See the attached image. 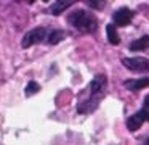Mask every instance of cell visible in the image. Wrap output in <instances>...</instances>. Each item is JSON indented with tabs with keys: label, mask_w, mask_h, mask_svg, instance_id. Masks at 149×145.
I'll return each mask as SVG.
<instances>
[{
	"label": "cell",
	"mask_w": 149,
	"mask_h": 145,
	"mask_svg": "<svg viewBox=\"0 0 149 145\" xmlns=\"http://www.w3.org/2000/svg\"><path fill=\"white\" fill-rule=\"evenodd\" d=\"M106 86H107V77L106 74H96L90 81L87 90L84 92L85 97H82L77 105V111L80 115H88L93 113L100 106L104 93H106Z\"/></svg>",
	"instance_id": "cell-1"
},
{
	"label": "cell",
	"mask_w": 149,
	"mask_h": 145,
	"mask_svg": "<svg viewBox=\"0 0 149 145\" xmlns=\"http://www.w3.org/2000/svg\"><path fill=\"white\" fill-rule=\"evenodd\" d=\"M68 21L74 29H77L79 32H84V34H91L98 29L96 16L87 10H74L72 13H69Z\"/></svg>",
	"instance_id": "cell-2"
},
{
	"label": "cell",
	"mask_w": 149,
	"mask_h": 145,
	"mask_svg": "<svg viewBox=\"0 0 149 145\" xmlns=\"http://www.w3.org/2000/svg\"><path fill=\"white\" fill-rule=\"evenodd\" d=\"M149 121V95L144 97V102H143V106L139 111H136L135 115H132L128 119H127V129L130 132L138 131L143 126V122Z\"/></svg>",
	"instance_id": "cell-3"
},
{
	"label": "cell",
	"mask_w": 149,
	"mask_h": 145,
	"mask_svg": "<svg viewBox=\"0 0 149 145\" xmlns=\"http://www.w3.org/2000/svg\"><path fill=\"white\" fill-rule=\"evenodd\" d=\"M47 37H48V31H47L45 28H42V26L34 28V29H31V31H27L26 34H24L23 40H21V47L29 48L36 44H40V42L47 40Z\"/></svg>",
	"instance_id": "cell-4"
},
{
	"label": "cell",
	"mask_w": 149,
	"mask_h": 145,
	"mask_svg": "<svg viewBox=\"0 0 149 145\" xmlns=\"http://www.w3.org/2000/svg\"><path fill=\"white\" fill-rule=\"evenodd\" d=\"M122 64L130 71L136 73H148L149 71V60L144 57H133V58H122Z\"/></svg>",
	"instance_id": "cell-5"
},
{
	"label": "cell",
	"mask_w": 149,
	"mask_h": 145,
	"mask_svg": "<svg viewBox=\"0 0 149 145\" xmlns=\"http://www.w3.org/2000/svg\"><path fill=\"white\" fill-rule=\"evenodd\" d=\"M133 16H135V11H133V10H130L128 6H122V8L116 10V11L112 13V21H114L112 24L125 28V26H128L130 23H132Z\"/></svg>",
	"instance_id": "cell-6"
},
{
	"label": "cell",
	"mask_w": 149,
	"mask_h": 145,
	"mask_svg": "<svg viewBox=\"0 0 149 145\" xmlns=\"http://www.w3.org/2000/svg\"><path fill=\"white\" fill-rule=\"evenodd\" d=\"M123 87L130 92H138L141 89L149 87V77H139V79H125L123 81Z\"/></svg>",
	"instance_id": "cell-7"
},
{
	"label": "cell",
	"mask_w": 149,
	"mask_h": 145,
	"mask_svg": "<svg viewBox=\"0 0 149 145\" xmlns=\"http://www.w3.org/2000/svg\"><path fill=\"white\" fill-rule=\"evenodd\" d=\"M130 52H149V35H143V37L133 40L128 45Z\"/></svg>",
	"instance_id": "cell-8"
},
{
	"label": "cell",
	"mask_w": 149,
	"mask_h": 145,
	"mask_svg": "<svg viewBox=\"0 0 149 145\" xmlns=\"http://www.w3.org/2000/svg\"><path fill=\"white\" fill-rule=\"evenodd\" d=\"M74 5V0H61V2H53V5L50 6V11H52V15H61L63 11H64L66 8H69V6Z\"/></svg>",
	"instance_id": "cell-9"
},
{
	"label": "cell",
	"mask_w": 149,
	"mask_h": 145,
	"mask_svg": "<svg viewBox=\"0 0 149 145\" xmlns=\"http://www.w3.org/2000/svg\"><path fill=\"white\" fill-rule=\"evenodd\" d=\"M106 34H107V40L111 42L112 45H119L120 44V37L117 34V29L114 24H107L106 26Z\"/></svg>",
	"instance_id": "cell-10"
},
{
	"label": "cell",
	"mask_w": 149,
	"mask_h": 145,
	"mask_svg": "<svg viewBox=\"0 0 149 145\" xmlns=\"http://www.w3.org/2000/svg\"><path fill=\"white\" fill-rule=\"evenodd\" d=\"M64 37H66V32L64 31H61V29H55V31L48 32L47 42H48V44H52V45H55V44H58V42H61Z\"/></svg>",
	"instance_id": "cell-11"
},
{
	"label": "cell",
	"mask_w": 149,
	"mask_h": 145,
	"mask_svg": "<svg viewBox=\"0 0 149 145\" xmlns=\"http://www.w3.org/2000/svg\"><path fill=\"white\" fill-rule=\"evenodd\" d=\"M39 90H40L39 84H37L36 81H31V82L27 84V87H26V90H24V92H26L27 97H31V95H34V93H37Z\"/></svg>",
	"instance_id": "cell-12"
},
{
	"label": "cell",
	"mask_w": 149,
	"mask_h": 145,
	"mask_svg": "<svg viewBox=\"0 0 149 145\" xmlns=\"http://www.w3.org/2000/svg\"><path fill=\"white\" fill-rule=\"evenodd\" d=\"M87 6H91V8L95 10H103V6L106 5V2H103V0H100V2H96V0H87Z\"/></svg>",
	"instance_id": "cell-13"
},
{
	"label": "cell",
	"mask_w": 149,
	"mask_h": 145,
	"mask_svg": "<svg viewBox=\"0 0 149 145\" xmlns=\"http://www.w3.org/2000/svg\"><path fill=\"white\" fill-rule=\"evenodd\" d=\"M143 145H149V137H148V139H146V140H144V144H143Z\"/></svg>",
	"instance_id": "cell-14"
}]
</instances>
